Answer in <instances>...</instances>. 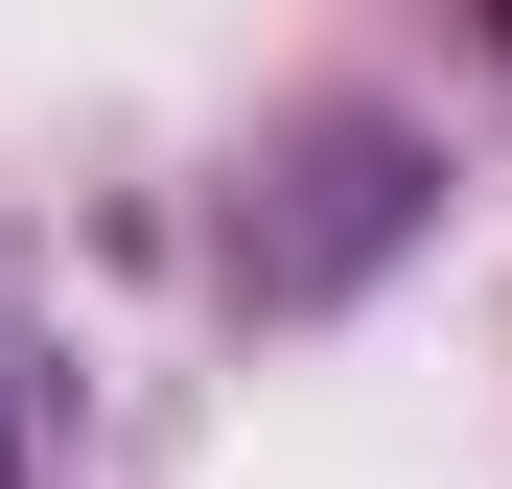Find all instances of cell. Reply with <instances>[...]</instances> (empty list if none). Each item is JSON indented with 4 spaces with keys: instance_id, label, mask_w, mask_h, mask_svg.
Segmentation results:
<instances>
[{
    "instance_id": "obj_2",
    "label": "cell",
    "mask_w": 512,
    "mask_h": 489,
    "mask_svg": "<svg viewBox=\"0 0 512 489\" xmlns=\"http://www.w3.org/2000/svg\"><path fill=\"white\" fill-rule=\"evenodd\" d=\"M0 489H24V396H0Z\"/></svg>"
},
{
    "instance_id": "obj_1",
    "label": "cell",
    "mask_w": 512,
    "mask_h": 489,
    "mask_svg": "<svg viewBox=\"0 0 512 489\" xmlns=\"http://www.w3.org/2000/svg\"><path fill=\"white\" fill-rule=\"evenodd\" d=\"M396 233H419V140H396V117H326V140L280 163V210H233V280H256V303H350Z\"/></svg>"
}]
</instances>
